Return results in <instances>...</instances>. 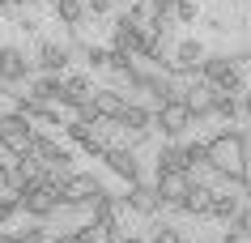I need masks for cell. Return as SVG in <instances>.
<instances>
[{"label":"cell","mask_w":251,"mask_h":243,"mask_svg":"<svg viewBox=\"0 0 251 243\" xmlns=\"http://www.w3.org/2000/svg\"><path fill=\"white\" fill-rule=\"evenodd\" d=\"M204 171L222 175L230 188H247L251 184V166H247V136L243 128H222L204 141Z\"/></svg>","instance_id":"6da1fadb"},{"label":"cell","mask_w":251,"mask_h":243,"mask_svg":"<svg viewBox=\"0 0 251 243\" xmlns=\"http://www.w3.org/2000/svg\"><path fill=\"white\" fill-rule=\"evenodd\" d=\"M196 77H204L213 90H222V94H243V90H247L238 55H204L200 68H196Z\"/></svg>","instance_id":"7a4b0ae2"},{"label":"cell","mask_w":251,"mask_h":243,"mask_svg":"<svg viewBox=\"0 0 251 243\" xmlns=\"http://www.w3.org/2000/svg\"><path fill=\"white\" fill-rule=\"evenodd\" d=\"M98 192H102V184H98L94 175L68 171V175L60 179V188H55V201H60V209H81V205H90Z\"/></svg>","instance_id":"3957f363"},{"label":"cell","mask_w":251,"mask_h":243,"mask_svg":"<svg viewBox=\"0 0 251 243\" xmlns=\"http://www.w3.org/2000/svg\"><path fill=\"white\" fill-rule=\"evenodd\" d=\"M192 111H187L183 98H171V103H158V111H153V128H158L166 141H179V136L192 128Z\"/></svg>","instance_id":"277c9868"},{"label":"cell","mask_w":251,"mask_h":243,"mask_svg":"<svg viewBox=\"0 0 251 243\" xmlns=\"http://www.w3.org/2000/svg\"><path fill=\"white\" fill-rule=\"evenodd\" d=\"M30 141H34V124L26 115H9V120H0V149L9 154V158H26L30 154Z\"/></svg>","instance_id":"5b68a950"},{"label":"cell","mask_w":251,"mask_h":243,"mask_svg":"<svg viewBox=\"0 0 251 243\" xmlns=\"http://www.w3.org/2000/svg\"><path fill=\"white\" fill-rule=\"evenodd\" d=\"M204 43H196V39H183L179 47H175V55L171 60H162V73H171V77H196V68H200V60H204Z\"/></svg>","instance_id":"8992f818"},{"label":"cell","mask_w":251,"mask_h":243,"mask_svg":"<svg viewBox=\"0 0 251 243\" xmlns=\"http://www.w3.org/2000/svg\"><path fill=\"white\" fill-rule=\"evenodd\" d=\"M30 154H34V158L43 162V166H55V171H73V154H68L64 145H60V141H51V136L47 133H39V128H34V141H30Z\"/></svg>","instance_id":"52a82bcc"},{"label":"cell","mask_w":251,"mask_h":243,"mask_svg":"<svg viewBox=\"0 0 251 243\" xmlns=\"http://www.w3.org/2000/svg\"><path fill=\"white\" fill-rule=\"evenodd\" d=\"M22 81H30V60L22 47H13V43H4L0 47V85H22Z\"/></svg>","instance_id":"ba28073f"},{"label":"cell","mask_w":251,"mask_h":243,"mask_svg":"<svg viewBox=\"0 0 251 243\" xmlns=\"http://www.w3.org/2000/svg\"><path fill=\"white\" fill-rule=\"evenodd\" d=\"M179 98L187 103L192 120H209V115H213V85L204 77H192L187 85H179Z\"/></svg>","instance_id":"9c48e42d"},{"label":"cell","mask_w":251,"mask_h":243,"mask_svg":"<svg viewBox=\"0 0 251 243\" xmlns=\"http://www.w3.org/2000/svg\"><path fill=\"white\" fill-rule=\"evenodd\" d=\"M64 133H68V141H73V145H81L85 154H94V158H98V154L111 145V141H106V128H98V124L68 120V124H64Z\"/></svg>","instance_id":"30bf717a"},{"label":"cell","mask_w":251,"mask_h":243,"mask_svg":"<svg viewBox=\"0 0 251 243\" xmlns=\"http://www.w3.org/2000/svg\"><path fill=\"white\" fill-rule=\"evenodd\" d=\"M187 184H192V175L187 171H158V179H153V192H158V205H179L183 201Z\"/></svg>","instance_id":"8fae6325"},{"label":"cell","mask_w":251,"mask_h":243,"mask_svg":"<svg viewBox=\"0 0 251 243\" xmlns=\"http://www.w3.org/2000/svg\"><path fill=\"white\" fill-rule=\"evenodd\" d=\"M119 201H124V209H132V214H141V217H153L162 209L153 184H145V179H132V184H128V196H119Z\"/></svg>","instance_id":"7c38bea8"},{"label":"cell","mask_w":251,"mask_h":243,"mask_svg":"<svg viewBox=\"0 0 251 243\" xmlns=\"http://www.w3.org/2000/svg\"><path fill=\"white\" fill-rule=\"evenodd\" d=\"M98 158H102L119 179H128V184H132V179H141V162H136V154H132L128 145H106Z\"/></svg>","instance_id":"4fadbf2b"},{"label":"cell","mask_w":251,"mask_h":243,"mask_svg":"<svg viewBox=\"0 0 251 243\" xmlns=\"http://www.w3.org/2000/svg\"><path fill=\"white\" fill-rule=\"evenodd\" d=\"M209 205H213V188H209V184H200V179L192 175L183 201L175 205V209H183V214H192V217H209Z\"/></svg>","instance_id":"5bb4252c"},{"label":"cell","mask_w":251,"mask_h":243,"mask_svg":"<svg viewBox=\"0 0 251 243\" xmlns=\"http://www.w3.org/2000/svg\"><path fill=\"white\" fill-rule=\"evenodd\" d=\"M94 94V81L90 77H81V73H60V107H77L81 98H90Z\"/></svg>","instance_id":"9a60e30c"},{"label":"cell","mask_w":251,"mask_h":243,"mask_svg":"<svg viewBox=\"0 0 251 243\" xmlns=\"http://www.w3.org/2000/svg\"><path fill=\"white\" fill-rule=\"evenodd\" d=\"M90 103H94V111H98V120H102V124H115L119 111H124V103H128V94H119L115 85H106V90H94Z\"/></svg>","instance_id":"2e32d148"},{"label":"cell","mask_w":251,"mask_h":243,"mask_svg":"<svg viewBox=\"0 0 251 243\" xmlns=\"http://www.w3.org/2000/svg\"><path fill=\"white\" fill-rule=\"evenodd\" d=\"M90 209H94V222H102V226L119 230V214H124V201H119V196H111V192L102 188V192L90 201ZM119 235H124V230H119Z\"/></svg>","instance_id":"e0dca14e"},{"label":"cell","mask_w":251,"mask_h":243,"mask_svg":"<svg viewBox=\"0 0 251 243\" xmlns=\"http://www.w3.org/2000/svg\"><path fill=\"white\" fill-rule=\"evenodd\" d=\"M115 128H124V133H153V111L141 107V103H124Z\"/></svg>","instance_id":"ac0fdd59"},{"label":"cell","mask_w":251,"mask_h":243,"mask_svg":"<svg viewBox=\"0 0 251 243\" xmlns=\"http://www.w3.org/2000/svg\"><path fill=\"white\" fill-rule=\"evenodd\" d=\"M68 60H73L68 43H51V39L39 43V68H43V73H64Z\"/></svg>","instance_id":"d6986e66"},{"label":"cell","mask_w":251,"mask_h":243,"mask_svg":"<svg viewBox=\"0 0 251 243\" xmlns=\"http://www.w3.org/2000/svg\"><path fill=\"white\" fill-rule=\"evenodd\" d=\"M145 94H153V107L158 103H171V98H179V77H171V73H145Z\"/></svg>","instance_id":"ffe728a7"},{"label":"cell","mask_w":251,"mask_h":243,"mask_svg":"<svg viewBox=\"0 0 251 243\" xmlns=\"http://www.w3.org/2000/svg\"><path fill=\"white\" fill-rule=\"evenodd\" d=\"M136 43H141V34H136V26L128 22V13H119V17H115V34H111V52L136 55Z\"/></svg>","instance_id":"44dd1931"},{"label":"cell","mask_w":251,"mask_h":243,"mask_svg":"<svg viewBox=\"0 0 251 243\" xmlns=\"http://www.w3.org/2000/svg\"><path fill=\"white\" fill-rule=\"evenodd\" d=\"M115 235L119 230L102 226V222H85V226L73 230V243H115Z\"/></svg>","instance_id":"7402d4cb"},{"label":"cell","mask_w":251,"mask_h":243,"mask_svg":"<svg viewBox=\"0 0 251 243\" xmlns=\"http://www.w3.org/2000/svg\"><path fill=\"white\" fill-rule=\"evenodd\" d=\"M51 9H55V17H60L64 26H73V30H77L81 22H85V17H90L81 0H51Z\"/></svg>","instance_id":"603a6c76"},{"label":"cell","mask_w":251,"mask_h":243,"mask_svg":"<svg viewBox=\"0 0 251 243\" xmlns=\"http://www.w3.org/2000/svg\"><path fill=\"white\" fill-rule=\"evenodd\" d=\"M238 205H243V196H234V192H213L209 217H222V222H230V217L238 214Z\"/></svg>","instance_id":"cb8c5ba5"},{"label":"cell","mask_w":251,"mask_h":243,"mask_svg":"<svg viewBox=\"0 0 251 243\" xmlns=\"http://www.w3.org/2000/svg\"><path fill=\"white\" fill-rule=\"evenodd\" d=\"M243 111V103H238V94H222V90H213V115L226 124H234V115Z\"/></svg>","instance_id":"d4e9b609"},{"label":"cell","mask_w":251,"mask_h":243,"mask_svg":"<svg viewBox=\"0 0 251 243\" xmlns=\"http://www.w3.org/2000/svg\"><path fill=\"white\" fill-rule=\"evenodd\" d=\"M158 171H183V145L171 141V145L158 149Z\"/></svg>","instance_id":"484cf974"},{"label":"cell","mask_w":251,"mask_h":243,"mask_svg":"<svg viewBox=\"0 0 251 243\" xmlns=\"http://www.w3.org/2000/svg\"><path fill=\"white\" fill-rule=\"evenodd\" d=\"M200 166H204V141H192V145H183V171H187V175H196Z\"/></svg>","instance_id":"4316f807"},{"label":"cell","mask_w":251,"mask_h":243,"mask_svg":"<svg viewBox=\"0 0 251 243\" xmlns=\"http://www.w3.org/2000/svg\"><path fill=\"white\" fill-rule=\"evenodd\" d=\"M9 115H22V94H13L9 85H0V120Z\"/></svg>","instance_id":"83f0119b"},{"label":"cell","mask_w":251,"mask_h":243,"mask_svg":"<svg viewBox=\"0 0 251 243\" xmlns=\"http://www.w3.org/2000/svg\"><path fill=\"white\" fill-rule=\"evenodd\" d=\"M230 230H238L243 239H251V205H238V214L230 217Z\"/></svg>","instance_id":"f1b7e54d"},{"label":"cell","mask_w":251,"mask_h":243,"mask_svg":"<svg viewBox=\"0 0 251 243\" xmlns=\"http://www.w3.org/2000/svg\"><path fill=\"white\" fill-rule=\"evenodd\" d=\"M17 214H22V205H17V192H4V196H0V226H4V222H13Z\"/></svg>","instance_id":"f546056e"},{"label":"cell","mask_w":251,"mask_h":243,"mask_svg":"<svg viewBox=\"0 0 251 243\" xmlns=\"http://www.w3.org/2000/svg\"><path fill=\"white\" fill-rule=\"evenodd\" d=\"M196 13H200L196 0H175L171 4V17H179V22H196Z\"/></svg>","instance_id":"4dcf8cb0"},{"label":"cell","mask_w":251,"mask_h":243,"mask_svg":"<svg viewBox=\"0 0 251 243\" xmlns=\"http://www.w3.org/2000/svg\"><path fill=\"white\" fill-rule=\"evenodd\" d=\"M106 47H90V43H85V47H81V60H85V64L90 68H106Z\"/></svg>","instance_id":"1f68e13d"},{"label":"cell","mask_w":251,"mask_h":243,"mask_svg":"<svg viewBox=\"0 0 251 243\" xmlns=\"http://www.w3.org/2000/svg\"><path fill=\"white\" fill-rule=\"evenodd\" d=\"M149 243H183V235L175 226H153V235H149Z\"/></svg>","instance_id":"d6a6232c"},{"label":"cell","mask_w":251,"mask_h":243,"mask_svg":"<svg viewBox=\"0 0 251 243\" xmlns=\"http://www.w3.org/2000/svg\"><path fill=\"white\" fill-rule=\"evenodd\" d=\"M115 4L111 0H85V13H94V17H102V13H111Z\"/></svg>","instance_id":"836d02e7"},{"label":"cell","mask_w":251,"mask_h":243,"mask_svg":"<svg viewBox=\"0 0 251 243\" xmlns=\"http://www.w3.org/2000/svg\"><path fill=\"white\" fill-rule=\"evenodd\" d=\"M238 98H243V111H247V120H251V85H247V90H243Z\"/></svg>","instance_id":"e575fe53"},{"label":"cell","mask_w":251,"mask_h":243,"mask_svg":"<svg viewBox=\"0 0 251 243\" xmlns=\"http://www.w3.org/2000/svg\"><path fill=\"white\" fill-rule=\"evenodd\" d=\"M222 243H243V235H238V230H226V235H222Z\"/></svg>","instance_id":"d590c367"},{"label":"cell","mask_w":251,"mask_h":243,"mask_svg":"<svg viewBox=\"0 0 251 243\" xmlns=\"http://www.w3.org/2000/svg\"><path fill=\"white\" fill-rule=\"evenodd\" d=\"M115 243H145V239H136V235H115Z\"/></svg>","instance_id":"8d00e7d4"},{"label":"cell","mask_w":251,"mask_h":243,"mask_svg":"<svg viewBox=\"0 0 251 243\" xmlns=\"http://www.w3.org/2000/svg\"><path fill=\"white\" fill-rule=\"evenodd\" d=\"M153 4H162V9H171V4H175V0H153Z\"/></svg>","instance_id":"74e56055"},{"label":"cell","mask_w":251,"mask_h":243,"mask_svg":"<svg viewBox=\"0 0 251 243\" xmlns=\"http://www.w3.org/2000/svg\"><path fill=\"white\" fill-rule=\"evenodd\" d=\"M111 4H132V0H111Z\"/></svg>","instance_id":"f35d334b"},{"label":"cell","mask_w":251,"mask_h":243,"mask_svg":"<svg viewBox=\"0 0 251 243\" xmlns=\"http://www.w3.org/2000/svg\"><path fill=\"white\" fill-rule=\"evenodd\" d=\"M0 9H9V0H0Z\"/></svg>","instance_id":"ab89813d"}]
</instances>
